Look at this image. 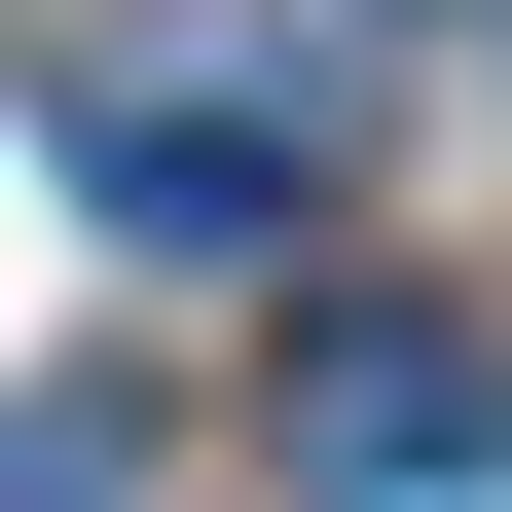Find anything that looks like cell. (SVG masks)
Instances as JSON below:
<instances>
[{"label": "cell", "mask_w": 512, "mask_h": 512, "mask_svg": "<svg viewBox=\"0 0 512 512\" xmlns=\"http://www.w3.org/2000/svg\"><path fill=\"white\" fill-rule=\"evenodd\" d=\"M293 476H330V512H476L512 476V366L476 330H330V366H293Z\"/></svg>", "instance_id": "1"}, {"label": "cell", "mask_w": 512, "mask_h": 512, "mask_svg": "<svg viewBox=\"0 0 512 512\" xmlns=\"http://www.w3.org/2000/svg\"><path fill=\"white\" fill-rule=\"evenodd\" d=\"M74 183H110L147 256H256V220H293V147H256L220 74H74Z\"/></svg>", "instance_id": "2"}, {"label": "cell", "mask_w": 512, "mask_h": 512, "mask_svg": "<svg viewBox=\"0 0 512 512\" xmlns=\"http://www.w3.org/2000/svg\"><path fill=\"white\" fill-rule=\"evenodd\" d=\"M0 512H147V439H110V403H37V439H0Z\"/></svg>", "instance_id": "3"}]
</instances>
